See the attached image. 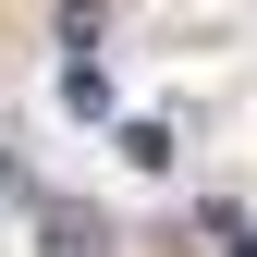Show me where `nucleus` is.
<instances>
[{"mask_svg":"<svg viewBox=\"0 0 257 257\" xmlns=\"http://www.w3.org/2000/svg\"><path fill=\"white\" fill-rule=\"evenodd\" d=\"M37 233H49L61 257H98V220H86V208H49V196H37Z\"/></svg>","mask_w":257,"mask_h":257,"instance_id":"obj_1","label":"nucleus"},{"mask_svg":"<svg viewBox=\"0 0 257 257\" xmlns=\"http://www.w3.org/2000/svg\"><path fill=\"white\" fill-rule=\"evenodd\" d=\"M61 110H74V122H110V86H98V61H74V74H61Z\"/></svg>","mask_w":257,"mask_h":257,"instance_id":"obj_2","label":"nucleus"},{"mask_svg":"<svg viewBox=\"0 0 257 257\" xmlns=\"http://www.w3.org/2000/svg\"><path fill=\"white\" fill-rule=\"evenodd\" d=\"M208 245H220V257H257V233H245V220L220 208V196H208Z\"/></svg>","mask_w":257,"mask_h":257,"instance_id":"obj_3","label":"nucleus"}]
</instances>
